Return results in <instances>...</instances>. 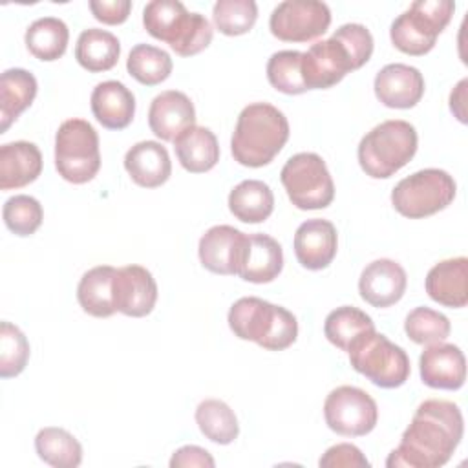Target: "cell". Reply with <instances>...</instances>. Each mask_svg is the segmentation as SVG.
Returning <instances> with one entry per match:
<instances>
[{"instance_id": "6da1fadb", "label": "cell", "mask_w": 468, "mask_h": 468, "mask_svg": "<svg viewBox=\"0 0 468 468\" xmlns=\"http://www.w3.org/2000/svg\"><path fill=\"white\" fill-rule=\"evenodd\" d=\"M464 433L459 406L452 400L428 399L415 410L399 446L388 455V468H439L457 450Z\"/></svg>"}, {"instance_id": "7a4b0ae2", "label": "cell", "mask_w": 468, "mask_h": 468, "mask_svg": "<svg viewBox=\"0 0 468 468\" xmlns=\"http://www.w3.org/2000/svg\"><path fill=\"white\" fill-rule=\"evenodd\" d=\"M289 139V121L269 102H252L239 115L230 139L234 161L249 168L269 165Z\"/></svg>"}, {"instance_id": "3957f363", "label": "cell", "mask_w": 468, "mask_h": 468, "mask_svg": "<svg viewBox=\"0 0 468 468\" xmlns=\"http://www.w3.org/2000/svg\"><path fill=\"white\" fill-rule=\"evenodd\" d=\"M229 327L238 338L267 351H283L298 336V322L289 309L256 296H243L230 305Z\"/></svg>"}, {"instance_id": "277c9868", "label": "cell", "mask_w": 468, "mask_h": 468, "mask_svg": "<svg viewBox=\"0 0 468 468\" xmlns=\"http://www.w3.org/2000/svg\"><path fill=\"white\" fill-rule=\"evenodd\" d=\"M143 26L177 55L192 57L212 42V26L201 13H188L177 0H152L143 9Z\"/></svg>"}, {"instance_id": "5b68a950", "label": "cell", "mask_w": 468, "mask_h": 468, "mask_svg": "<svg viewBox=\"0 0 468 468\" xmlns=\"http://www.w3.org/2000/svg\"><path fill=\"white\" fill-rule=\"evenodd\" d=\"M417 143V130L411 122L384 121L360 139L356 150L360 168L373 179H388L413 159Z\"/></svg>"}, {"instance_id": "8992f818", "label": "cell", "mask_w": 468, "mask_h": 468, "mask_svg": "<svg viewBox=\"0 0 468 468\" xmlns=\"http://www.w3.org/2000/svg\"><path fill=\"white\" fill-rule=\"evenodd\" d=\"M349 364L375 386L393 389L402 386L411 371L406 351L375 329L356 336L349 349Z\"/></svg>"}, {"instance_id": "52a82bcc", "label": "cell", "mask_w": 468, "mask_h": 468, "mask_svg": "<svg viewBox=\"0 0 468 468\" xmlns=\"http://www.w3.org/2000/svg\"><path fill=\"white\" fill-rule=\"evenodd\" d=\"M453 11L452 0H417L391 22L389 38L406 55H426L433 49Z\"/></svg>"}, {"instance_id": "ba28073f", "label": "cell", "mask_w": 468, "mask_h": 468, "mask_svg": "<svg viewBox=\"0 0 468 468\" xmlns=\"http://www.w3.org/2000/svg\"><path fill=\"white\" fill-rule=\"evenodd\" d=\"M55 168L73 185L91 181L101 168L99 135L84 119L64 121L55 133Z\"/></svg>"}, {"instance_id": "9c48e42d", "label": "cell", "mask_w": 468, "mask_h": 468, "mask_svg": "<svg viewBox=\"0 0 468 468\" xmlns=\"http://www.w3.org/2000/svg\"><path fill=\"white\" fill-rule=\"evenodd\" d=\"M457 185L441 168H424L400 179L393 192L395 210L410 219H420L444 210L455 199Z\"/></svg>"}, {"instance_id": "30bf717a", "label": "cell", "mask_w": 468, "mask_h": 468, "mask_svg": "<svg viewBox=\"0 0 468 468\" xmlns=\"http://www.w3.org/2000/svg\"><path fill=\"white\" fill-rule=\"evenodd\" d=\"M291 203L300 210L325 208L335 199V183L325 161L313 152H300L287 159L280 172Z\"/></svg>"}, {"instance_id": "8fae6325", "label": "cell", "mask_w": 468, "mask_h": 468, "mask_svg": "<svg viewBox=\"0 0 468 468\" xmlns=\"http://www.w3.org/2000/svg\"><path fill=\"white\" fill-rule=\"evenodd\" d=\"M324 419L338 435L362 437L377 426L378 408L367 391L356 386H338L325 397Z\"/></svg>"}, {"instance_id": "7c38bea8", "label": "cell", "mask_w": 468, "mask_h": 468, "mask_svg": "<svg viewBox=\"0 0 468 468\" xmlns=\"http://www.w3.org/2000/svg\"><path fill=\"white\" fill-rule=\"evenodd\" d=\"M331 26V9L318 0L280 2L269 18L271 33L283 42H309Z\"/></svg>"}, {"instance_id": "4fadbf2b", "label": "cell", "mask_w": 468, "mask_h": 468, "mask_svg": "<svg viewBox=\"0 0 468 468\" xmlns=\"http://www.w3.org/2000/svg\"><path fill=\"white\" fill-rule=\"evenodd\" d=\"M358 69L347 48L333 35L302 53V79L307 90H327Z\"/></svg>"}, {"instance_id": "5bb4252c", "label": "cell", "mask_w": 468, "mask_h": 468, "mask_svg": "<svg viewBox=\"0 0 468 468\" xmlns=\"http://www.w3.org/2000/svg\"><path fill=\"white\" fill-rule=\"evenodd\" d=\"M115 309L126 316L141 318L154 311L157 302V283L143 265H124L117 269L113 282Z\"/></svg>"}, {"instance_id": "9a60e30c", "label": "cell", "mask_w": 468, "mask_h": 468, "mask_svg": "<svg viewBox=\"0 0 468 468\" xmlns=\"http://www.w3.org/2000/svg\"><path fill=\"white\" fill-rule=\"evenodd\" d=\"M408 285L406 271L400 263L389 258H380L367 263L358 280V292L369 305L384 309L397 303Z\"/></svg>"}, {"instance_id": "2e32d148", "label": "cell", "mask_w": 468, "mask_h": 468, "mask_svg": "<svg viewBox=\"0 0 468 468\" xmlns=\"http://www.w3.org/2000/svg\"><path fill=\"white\" fill-rule=\"evenodd\" d=\"M420 378L426 386L435 389L455 391L466 380V358L461 347L446 342L428 346L420 358Z\"/></svg>"}, {"instance_id": "e0dca14e", "label": "cell", "mask_w": 468, "mask_h": 468, "mask_svg": "<svg viewBox=\"0 0 468 468\" xmlns=\"http://www.w3.org/2000/svg\"><path fill=\"white\" fill-rule=\"evenodd\" d=\"M375 95L388 106L397 110L413 108L424 95V77L422 73L408 64H386L375 75Z\"/></svg>"}, {"instance_id": "ac0fdd59", "label": "cell", "mask_w": 468, "mask_h": 468, "mask_svg": "<svg viewBox=\"0 0 468 468\" xmlns=\"http://www.w3.org/2000/svg\"><path fill=\"white\" fill-rule=\"evenodd\" d=\"M247 234L230 225H214L199 239L201 265L214 274H238Z\"/></svg>"}, {"instance_id": "d6986e66", "label": "cell", "mask_w": 468, "mask_h": 468, "mask_svg": "<svg viewBox=\"0 0 468 468\" xmlns=\"http://www.w3.org/2000/svg\"><path fill=\"white\" fill-rule=\"evenodd\" d=\"M196 124V110L190 97L177 90H166L154 97L148 110V126L161 141H176L179 133Z\"/></svg>"}, {"instance_id": "ffe728a7", "label": "cell", "mask_w": 468, "mask_h": 468, "mask_svg": "<svg viewBox=\"0 0 468 468\" xmlns=\"http://www.w3.org/2000/svg\"><path fill=\"white\" fill-rule=\"evenodd\" d=\"M336 247V229L329 219L313 218L296 229L294 254L298 263L309 271L325 269L335 260Z\"/></svg>"}, {"instance_id": "44dd1931", "label": "cell", "mask_w": 468, "mask_h": 468, "mask_svg": "<svg viewBox=\"0 0 468 468\" xmlns=\"http://www.w3.org/2000/svg\"><path fill=\"white\" fill-rule=\"evenodd\" d=\"M283 269L282 245L269 234H247L243 254L238 265V276L250 283H269Z\"/></svg>"}, {"instance_id": "7402d4cb", "label": "cell", "mask_w": 468, "mask_h": 468, "mask_svg": "<svg viewBox=\"0 0 468 468\" xmlns=\"http://www.w3.org/2000/svg\"><path fill=\"white\" fill-rule=\"evenodd\" d=\"M428 296L452 309L464 307L468 303V258H448L435 263L424 282Z\"/></svg>"}, {"instance_id": "603a6c76", "label": "cell", "mask_w": 468, "mask_h": 468, "mask_svg": "<svg viewBox=\"0 0 468 468\" xmlns=\"http://www.w3.org/2000/svg\"><path fill=\"white\" fill-rule=\"evenodd\" d=\"M124 168L132 181L143 188H157L172 174L168 150L157 141L135 143L124 155Z\"/></svg>"}, {"instance_id": "cb8c5ba5", "label": "cell", "mask_w": 468, "mask_h": 468, "mask_svg": "<svg viewBox=\"0 0 468 468\" xmlns=\"http://www.w3.org/2000/svg\"><path fill=\"white\" fill-rule=\"evenodd\" d=\"M93 117L108 130L126 128L135 115V97L119 80L99 82L90 97Z\"/></svg>"}, {"instance_id": "d4e9b609", "label": "cell", "mask_w": 468, "mask_h": 468, "mask_svg": "<svg viewBox=\"0 0 468 468\" xmlns=\"http://www.w3.org/2000/svg\"><path fill=\"white\" fill-rule=\"evenodd\" d=\"M42 172V154L35 143L15 141L0 146V188L13 190L33 183Z\"/></svg>"}, {"instance_id": "484cf974", "label": "cell", "mask_w": 468, "mask_h": 468, "mask_svg": "<svg viewBox=\"0 0 468 468\" xmlns=\"http://www.w3.org/2000/svg\"><path fill=\"white\" fill-rule=\"evenodd\" d=\"M174 150L181 166L192 174L208 172L219 161V144L214 132L197 124L176 137Z\"/></svg>"}, {"instance_id": "4316f807", "label": "cell", "mask_w": 468, "mask_h": 468, "mask_svg": "<svg viewBox=\"0 0 468 468\" xmlns=\"http://www.w3.org/2000/svg\"><path fill=\"white\" fill-rule=\"evenodd\" d=\"M37 90V79L27 69L9 68L0 75V133L31 106Z\"/></svg>"}, {"instance_id": "83f0119b", "label": "cell", "mask_w": 468, "mask_h": 468, "mask_svg": "<svg viewBox=\"0 0 468 468\" xmlns=\"http://www.w3.org/2000/svg\"><path fill=\"white\" fill-rule=\"evenodd\" d=\"M117 269L112 265H97L86 271L77 285V300L84 313L95 318H108L115 309L113 282Z\"/></svg>"}, {"instance_id": "f1b7e54d", "label": "cell", "mask_w": 468, "mask_h": 468, "mask_svg": "<svg viewBox=\"0 0 468 468\" xmlns=\"http://www.w3.org/2000/svg\"><path fill=\"white\" fill-rule=\"evenodd\" d=\"M229 210L243 223H261L274 210V194L260 179H245L229 194Z\"/></svg>"}, {"instance_id": "f546056e", "label": "cell", "mask_w": 468, "mask_h": 468, "mask_svg": "<svg viewBox=\"0 0 468 468\" xmlns=\"http://www.w3.org/2000/svg\"><path fill=\"white\" fill-rule=\"evenodd\" d=\"M119 55L121 42L113 33L106 29L90 27L84 29L77 38L75 58L84 69L91 73L112 69L117 64Z\"/></svg>"}, {"instance_id": "4dcf8cb0", "label": "cell", "mask_w": 468, "mask_h": 468, "mask_svg": "<svg viewBox=\"0 0 468 468\" xmlns=\"http://www.w3.org/2000/svg\"><path fill=\"white\" fill-rule=\"evenodd\" d=\"M24 40L26 48L35 58L51 62L66 53L69 29L66 22L57 16H42L29 24Z\"/></svg>"}, {"instance_id": "1f68e13d", "label": "cell", "mask_w": 468, "mask_h": 468, "mask_svg": "<svg viewBox=\"0 0 468 468\" xmlns=\"http://www.w3.org/2000/svg\"><path fill=\"white\" fill-rule=\"evenodd\" d=\"M35 450L46 464L55 468H75L82 463L80 442L64 428H42L35 437Z\"/></svg>"}, {"instance_id": "d6a6232c", "label": "cell", "mask_w": 468, "mask_h": 468, "mask_svg": "<svg viewBox=\"0 0 468 468\" xmlns=\"http://www.w3.org/2000/svg\"><path fill=\"white\" fill-rule=\"evenodd\" d=\"M196 422L201 433L216 444H230L239 433L236 413L219 399H205L199 402L196 408Z\"/></svg>"}, {"instance_id": "836d02e7", "label": "cell", "mask_w": 468, "mask_h": 468, "mask_svg": "<svg viewBox=\"0 0 468 468\" xmlns=\"http://www.w3.org/2000/svg\"><path fill=\"white\" fill-rule=\"evenodd\" d=\"M375 329V322L362 309L342 305L333 309L324 322L325 338L342 351H347L351 342L366 331Z\"/></svg>"}, {"instance_id": "e575fe53", "label": "cell", "mask_w": 468, "mask_h": 468, "mask_svg": "<svg viewBox=\"0 0 468 468\" xmlns=\"http://www.w3.org/2000/svg\"><path fill=\"white\" fill-rule=\"evenodd\" d=\"M128 73L144 86H155L166 80L172 73L170 55L150 44H135L126 60Z\"/></svg>"}, {"instance_id": "d590c367", "label": "cell", "mask_w": 468, "mask_h": 468, "mask_svg": "<svg viewBox=\"0 0 468 468\" xmlns=\"http://www.w3.org/2000/svg\"><path fill=\"white\" fill-rule=\"evenodd\" d=\"M267 79L271 86L285 95H300L307 91L302 79V51L283 49L271 55L267 62Z\"/></svg>"}, {"instance_id": "8d00e7d4", "label": "cell", "mask_w": 468, "mask_h": 468, "mask_svg": "<svg viewBox=\"0 0 468 468\" xmlns=\"http://www.w3.org/2000/svg\"><path fill=\"white\" fill-rule=\"evenodd\" d=\"M404 331L411 342L419 346H431L444 342L452 331L450 320L430 307H415L404 320Z\"/></svg>"}, {"instance_id": "74e56055", "label": "cell", "mask_w": 468, "mask_h": 468, "mask_svg": "<svg viewBox=\"0 0 468 468\" xmlns=\"http://www.w3.org/2000/svg\"><path fill=\"white\" fill-rule=\"evenodd\" d=\"M258 18V5L254 0H218L212 7V20L216 27L227 37L249 33Z\"/></svg>"}, {"instance_id": "f35d334b", "label": "cell", "mask_w": 468, "mask_h": 468, "mask_svg": "<svg viewBox=\"0 0 468 468\" xmlns=\"http://www.w3.org/2000/svg\"><path fill=\"white\" fill-rule=\"evenodd\" d=\"M2 218L5 227L15 234V236H31L35 230L40 227L44 219V210L38 199L27 194H18L9 197L4 203L2 208Z\"/></svg>"}, {"instance_id": "ab89813d", "label": "cell", "mask_w": 468, "mask_h": 468, "mask_svg": "<svg viewBox=\"0 0 468 468\" xmlns=\"http://www.w3.org/2000/svg\"><path fill=\"white\" fill-rule=\"evenodd\" d=\"M29 358L26 335L11 322L0 324V377L11 378L24 371Z\"/></svg>"}, {"instance_id": "60d3db41", "label": "cell", "mask_w": 468, "mask_h": 468, "mask_svg": "<svg viewBox=\"0 0 468 468\" xmlns=\"http://www.w3.org/2000/svg\"><path fill=\"white\" fill-rule=\"evenodd\" d=\"M351 53L356 68H362L373 53V37L362 24H344L333 33Z\"/></svg>"}, {"instance_id": "b9f144b4", "label": "cell", "mask_w": 468, "mask_h": 468, "mask_svg": "<svg viewBox=\"0 0 468 468\" xmlns=\"http://www.w3.org/2000/svg\"><path fill=\"white\" fill-rule=\"evenodd\" d=\"M320 468H362L369 466L366 455L349 442H340L325 450V453L318 461Z\"/></svg>"}, {"instance_id": "7bdbcfd3", "label": "cell", "mask_w": 468, "mask_h": 468, "mask_svg": "<svg viewBox=\"0 0 468 468\" xmlns=\"http://www.w3.org/2000/svg\"><path fill=\"white\" fill-rule=\"evenodd\" d=\"M90 9L93 16L102 22V24H122L130 11H132V2L130 0H91Z\"/></svg>"}, {"instance_id": "ee69618b", "label": "cell", "mask_w": 468, "mask_h": 468, "mask_svg": "<svg viewBox=\"0 0 468 468\" xmlns=\"http://www.w3.org/2000/svg\"><path fill=\"white\" fill-rule=\"evenodd\" d=\"M214 457L201 446L196 444H186L181 446L179 450L174 452L170 459L172 468H186V466H199V468H212Z\"/></svg>"}, {"instance_id": "f6af8a7d", "label": "cell", "mask_w": 468, "mask_h": 468, "mask_svg": "<svg viewBox=\"0 0 468 468\" xmlns=\"http://www.w3.org/2000/svg\"><path fill=\"white\" fill-rule=\"evenodd\" d=\"M466 84L468 80L463 79L455 90H452L450 93V110L455 113V117L461 122H466V110H464V101H466Z\"/></svg>"}]
</instances>
